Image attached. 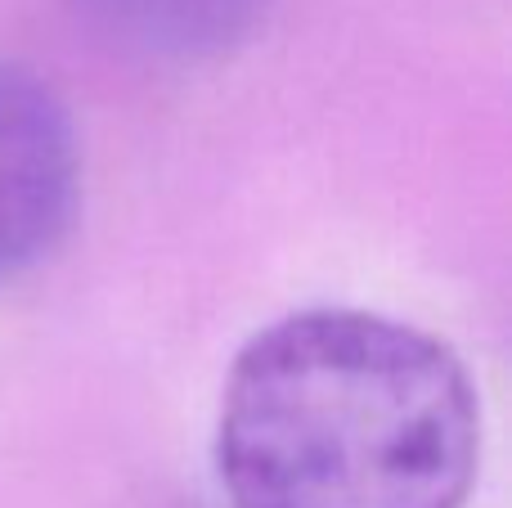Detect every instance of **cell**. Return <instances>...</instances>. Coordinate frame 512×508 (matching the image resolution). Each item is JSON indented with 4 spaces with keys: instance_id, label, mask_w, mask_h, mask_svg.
Segmentation results:
<instances>
[{
    "instance_id": "obj_1",
    "label": "cell",
    "mask_w": 512,
    "mask_h": 508,
    "mask_svg": "<svg viewBox=\"0 0 512 508\" xmlns=\"http://www.w3.org/2000/svg\"><path fill=\"white\" fill-rule=\"evenodd\" d=\"M212 455L230 508H463L481 396L436 333L310 306L243 342Z\"/></svg>"
},
{
    "instance_id": "obj_2",
    "label": "cell",
    "mask_w": 512,
    "mask_h": 508,
    "mask_svg": "<svg viewBox=\"0 0 512 508\" xmlns=\"http://www.w3.org/2000/svg\"><path fill=\"white\" fill-rule=\"evenodd\" d=\"M81 144L63 99L0 59V284L36 270L77 221Z\"/></svg>"
},
{
    "instance_id": "obj_3",
    "label": "cell",
    "mask_w": 512,
    "mask_h": 508,
    "mask_svg": "<svg viewBox=\"0 0 512 508\" xmlns=\"http://www.w3.org/2000/svg\"><path fill=\"white\" fill-rule=\"evenodd\" d=\"M113 45L162 63H198L248 41L270 0H72Z\"/></svg>"
}]
</instances>
